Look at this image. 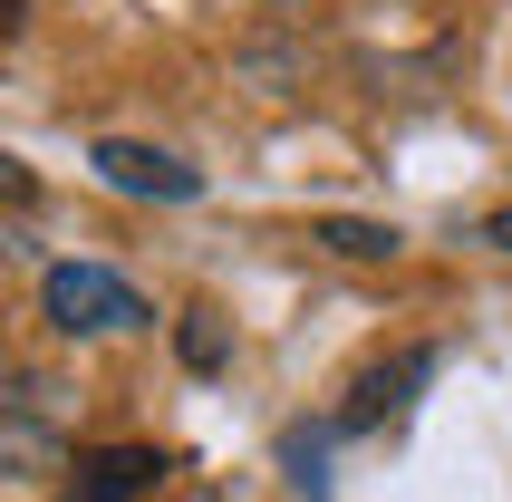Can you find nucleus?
Wrapping results in <instances>:
<instances>
[{
	"label": "nucleus",
	"mask_w": 512,
	"mask_h": 502,
	"mask_svg": "<svg viewBox=\"0 0 512 502\" xmlns=\"http://www.w3.org/2000/svg\"><path fill=\"white\" fill-rule=\"evenodd\" d=\"M0 474L10 483L68 474V406H58V387L29 377V367H0Z\"/></svg>",
	"instance_id": "obj_1"
},
{
	"label": "nucleus",
	"mask_w": 512,
	"mask_h": 502,
	"mask_svg": "<svg viewBox=\"0 0 512 502\" xmlns=\"http://www.w3.org/2000/svg\"><path fill=\"white\" fill-rule=\"evenodd\" d=\"M329 242H339L348 261H387V251H397V232H387V223H329Z\"/></svg>",
	"instance_id": "obj_6"
},
{
	"label": "nucleus",
	"mask_w": 512,
	"mask_h": 502,
	"mask_svg": "<svg viewBox=\"0 0 512 502\" xmlns=\"http://www.w3.org/2000/svg\"><path fill=\"white\" fill-rule=\"evenodd\" d=\"M184 358H194V367L223 358V329H213V309H194V329H184Z\"/></svg>",
	"instance_id": "obj_8"
},
{
	"label": "nucleus",
	"mask_w": 512,
	"mask_h": 502,
	"mask_svg": "<svg viewBox=\"0 0 512 502\" xmlns=\"http://www.w3.org/2000/svg\"><path fill=\"white\" fill-rule=\"evenodd\" d=\"M49 319L68 338H116V329H145L155 309L136 300V280L97 271V261H58V271H49Z\"/></svg>",
	"instance_id": "obj_2"
},
{
	"label": "nucleus",
	"mask_w": 512,
	"mask_h": 502,
	"mask_svg": "<svg viewBox=\"0 0 512 502\" xmlns=\"http://www.w3.org/2000/svg\"><path fill=\"white\" fill-rule=\"evenodd\" d=\"M484 242H493V251H512V203H503V213L484 223Z\"/></svg>",
	"instance_id": "obj_9"
},
{
	"label": "nucleus",
	"mask_w": 512,
	"mask_h": 502,
	"mask_svg": "<svg viewBox=\"0 0 512 502\" xmlns=\"http://www.w3.org/2000/svg\"><path fill=\"white\" fill-rule=\"evenodd\" d=\"M10 20H20V0H0V29H10Z\"/></svg>",
	"instance_id": "obj_10"
},
{
	"label": "nucleus",
	"mask_w": 512,
	"mask_h": 502,
	"mask_svg": "<svg viewBox=\"0 0 512 502\" xmlns=\"http://www.w3.org/2000/svg\"><path fill=\"white\" fill-rule=\"evenodd\" d=\"M426 367H435L426 348H406V358H397V377H368V387H358V406H348L339 425H348V435H368L377 416H397V406H406V387H416V377H426Z\"/></svg>",
	"instance_id": "obj_5"
},
{
	"label": "nucleus",
	"mask_w": 512,
	"mask_h": 502,
	"mask_svg": "<svg viewBox=\"0 0 512 502\" xmlns=\"http://www.w3.org/2000/svg\"><path fill=\"white\" fill-rule=\"evenodd\" d=\"M87 165L107 174L116 194H145V203H194V194H203V174L184 165V155H165V145H126V136H107Z\"/></svg>",
	"instance_id": "obj_3"
},
{
	"label": "nucleus",
	"mask_w": 512,
	"mask_h": 502,
	"mask_svg": "<svg viewBox=\"0 0 512 502\" xmlns=\"http://www.w3.org/2000/svg\"><path fill=\"white\" fill-rule=\"evenodd\" d=\"M155 474H165L155 445H107V454H87V464H78V493H68V502H145Z\"/></svg>",
	"instance_id": "obj_4"
},
{
	"label": "nucleus",
	"mask_w": 512,
	"mask_h": 502,
	"mask_svg": "<svg viewBox=\"0 0 512 502\" xmlns=\"http://www.w3.org/2000/svg\"><path fill=\"white\" fill-rule=\"evenodd\" d=\"M0 203H10V213H29V203H39V174H29L20 155H0Z\"/></svg>",
	"instance_id": "obj_7"
}]
</instances>
